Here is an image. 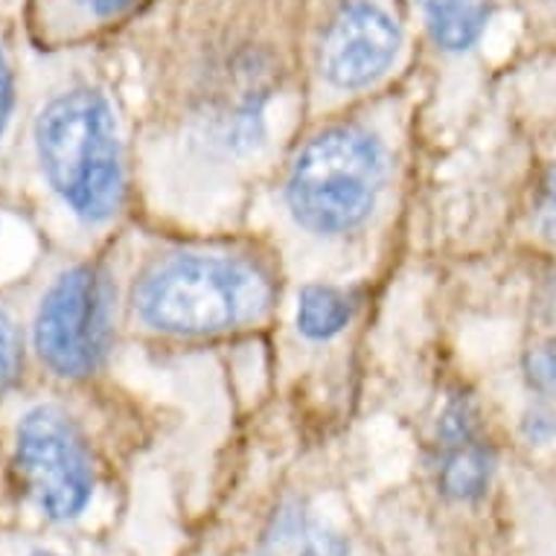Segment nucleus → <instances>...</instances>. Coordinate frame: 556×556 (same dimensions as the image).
Segmentation results:
<instances>
[{
    "label": "nucleus",
    "mask_w": 556,
    "mask_h": 556,
    "mask_svg": "<svg viewBox=\"0 0 556 556\" xmlns=\"http://www.w3.org/2000/svg\"><path fill=\"white\" fill-rule=\"evenodd\" d=\"M289 0H184L169 45V83L192 147L219 164L265 147L289 76Z\"/></svg>",
    "instance_id": "1"
},
{
    "label": "nucleus",
    "mask_w": 556,
    "mask_h": 556,
    "mask_svg": "<svg viewBox=\"0 0 556 556\" xmlns=\"http://www.w3.org/2000/svg\"><path fill=\"white\" fill-rule=\"evenodd\" d=\"M29 161L47 204L79 233H100L126 211V143L114 102L97 85H67L38 105Z\"/></svg>",
    "instance_id": "2"
},
{
    "label": "nucleus",
    "mask_w": 556,
    "mask_h": 556,
    "mask_svg": "<svg viewBox=\"0 0 556 556\" xmlns=\"http://www.w3.org/2000/svg\"><path fill=\"white\" fill-rule=\"evenodd\" d=\"M277 283L263 256L228 248H181L140 268L128 312L140 329L164 338H219L263 324Z\"/></svg>",
    "instance_id": "3"
},
{
    "label": "nucleus",
    "mask_w": 556,
    "mask_h": 556,
    "mask_svg": "<svg viewBox=\"0 0 556 556\" xmlns=\"http://www.w3.org/2000/svg\"><path fill=\"white\" fill-rule=\"evenodd\" d=\"M388 149L362 123H341L309 137L286 173V207L298 228L324 239L356 233L388 187Z\"/></svg>",
    "instance_id": "4"
},
{
    "label": "nucleus",
    "mask_w": 556,
    "mask_h": 556,
    "mask_svg": "<svg viewBox=\"0 0 556 556\" xmlns=\"http://www.w3.org/2000/svg\"><path fill=\"white\" fill-rule=\"evenodd\" d=\"M117 289L102 263H74L55 274L29 320L38 365L62 382H88L114 346Z\"/></svg>",
    "instance_id": "5"
},
{
    "label": "nucleus",
    "mask_w": 556,
    "mask_h": 556,
    "mask_svg": "<svg viewBox=\"0 0 556 556\" xmlns=\"http://www.w3.org/2000/svg\"><path fill=\"white\" fill-rule=\"evenodd\" d=\"M21 490L50 521L79 519L97 490V464L83 422L59 402H33L12 426Z\"/></svg>",
    "instance_id": "6"
},
{
    "label": "nucleus",
    "mask_w": 556,
    "mask_h": 556,
    "mask_svg": "<svg viewBox=\"0 0 556 556\" xmlns=\"http://www.w3.org/2000/svg\"><path fill=\"white\" fill-rule=\"evenodd\" d=\"M402 50V27L382 0H336L312 36L315 74L341 93L388 76Z\"/></svg>",
    "instance_id": "7"
},
{
    "label": "nucleus",
    "mask_w": 556,
    "mask_h": 556,
    "mask_svg": "<svg viewBox=\"0 0 556 556\" xmlns=\"http://www.w3.org/2000/svg\"><path fill=\"white\" fill-rule=\"evenodd\" d=\"M493 448L469 400H452L438 422V486L455 502H472L490 486Z\"/></svg>",
    "instance_id": "8"
},
{
    "label": "nucleus",
    "mask_w": 556,
    "mask_h": 556,
    "mask_svg": "<svg viewBox=\"0 0 556 556\" xmlns=\"http://www.w3.org/2000/svg\"><path fill=\"white\" fill-rule=\"evenodd\" d=\"M147 0H36V33L47 45L97 36L131 18Z\"/></svg>",
    "instance_id": "9"
},
{
    "label": "nucleus",
    "mask_w": 556,
    "mask_h": 556,
    "mask_svg": "<svg viewBox=\"0 0 556 556\" xmlns=\"http://www.w3.org/2000/svg\"><path fill=\"white\" fill-rule=\"evenodd\" d=\"M260 556H346V545L318 516L286 507L274 516Z\"/></svg>",
    "instance_id": "10"
},
{
    "label": "nucleus",
    "mask_w": 556,
    "mask_h": 556,
    "mask_svg": "<svg viewBox=\"0 0 556 556\" xmlns=\"http://www.w3.org/2000/svg\"><path fill=\"white\" fill-rule=\"evenodd\" d=\"M431 41L446 53H464L481 38L495 0H417Z\"/></svg>",
    "instance_id": "11"
},
{
    "label": "nucleus",
    "mask_w": 556,
    "mask_h": 556,
    "mask_svg": "<svg viewBox=\"0 0 556 556\" xmlns=\"http://www.w3.org/2000/svg\"><path fill=\"white\" fill-rule=\"evenodd\" d=\"M358 292L356 289H344V286H306L298 294V332L306 336L309 341H329V338L341 336L350 320L356 318L358 309Z\"/></svg>",
    "instance_id": "12"
},
{
    "label": "nucleus",
    "mask_w": 556,
    "mask_h": 556,
    "mask_svg": "<svg viewBox=\"0 0 556 556\" xmlns=\"http://www.w3.org/2000/svg\"><path fill=\"white\" fill-rule=\"evenodd\" d=\"M24 367V336L10 312L0 306V396L12 391Z\"/></svg>",
    "instance_id": "13"
},
{
    "label": "nucleus",
    "mask_w": 556,
    "mask_h": 556,
    "mask_svg": "<svg viewBox=\"0 0 556 556\" xmlns=\"http://www.w3.org/2000/svg\"><path fill=\"white\" fill-rule=\"evenodd\" d=\"M15 109H18V83H15V67L10 55L0 47V149L10 140L12 123H15Z\"/></svg>",
    "instance_id": "14"
},
{
    "label": "nucleus",
    "mask_w": 556,
    "mask_h": 556,
    "mask_svg": "<svg viewBox=\"0 0 556 556\" xmlns=\"http://www.w3.org/2000/svg\"><path fill=\"white\" fill-rule=\"evenodd\" d=\"M528 370H530V382H533L536 391H545V393L556 391V341L533 350Z\"/></svg>",
    "instance_id": "15"
},
{
    "label": "nucleus",
    "mask_w": 556,
    "mask_h": 556,
    "mask_svg": "<svg viewBox=\"0 0 556 556\" xmlns=\"http://www.w3.org/2000/svg\"><path fill=\"white\" fill-rule=\"evenodd\" d=\"M545 222H547V228L556 233V166L551 169L545 184Z\"/></svg>",
    "instance_id": "16"
},
{
    "label": "nucleus",
    "mask_w": 556,
    "mask_h": 556,
    "mask_svg": "<svg viewBox=\"0 0 556 556\" xmlns=\"http://www.w3.org/2000/svg\"><path fill=\"white\" fill-rule=\"evenodd\" d=\"M29 556H62V554H53V551H33Z\"/></svg>",
    "instance_id": "17"
},
{
    "label": "nucleus",
    "mask_w": 556,
    "mask_h": 556,
    "mask_svg": "<svg viewBox=\"0 0 556 556\" xmlns=\"http://www.w3.org/2000/svg\"><path fill=\"white\" fill-rule=\"evenodd\" d=\"M0 228H3V222H0Z\"/></svg>",
    "instance_id": "18"
}]
</instances>
